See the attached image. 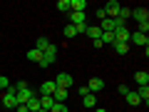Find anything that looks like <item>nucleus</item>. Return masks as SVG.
<instances>
[{"mask_svg": "<svg viewBox=\"0 0 149 112\" xmlns=\"http://www.w3.org/2000/svg\"><path fill=\"white\" fill-rule=\"evenodd\" d=\"M137 95H139V100H142L144 105H147V102H149V87H139V90H137Z\"/></svg>", "mask_w": 149, "mask_h": 112, "instance_id": "5701e85b", "label": "nucleus"}, {"mask_svg": "<svg viewBox=\"0 0 149 112\" xmlns=\"http://www.w3.org/2000/svg\"><path fill=\"white\" fill-rule=\"evenodd\" d=\"M17 112H27V107H25V105H20V107H17Z\"/></svg>", "mask_w": 149, "mask_h": 112, "instance_id": "2f4dec72", "label": "nucleus"}, {"mask_svg": "<svg viewBox=\"0 0 149 112\" xmlns=\"http://www.w3.org/2000/svg\"><path fill=\"white\" fill-rule=\"evenodd\" d=\"M70 25H74V27L87 25V15L85 13H70Z\"/></svg>", "mask_w": 149, "mask_h": 112, "instance_id": "6e6552de", "label": "nucleus"}, {"mask_svg": "<svg viewBox=\"0 0 149 112\" xmlns=\"http://www.w3.org/2000/svg\"><path fill=\"white\" fill-rule=\"evenodd\" d=\"M57 10H70V0H57Z\"/></svg>", "mask_w": 149, "mask_h": 112, "instance_id": "cd10ccee", "label": "nucleus"}, {"mask_svg": "<svg viewBox=\"0 0 149 112\" xmlns=\"http://www.w3.org/2000/svg\"><path fill=\"white\" fill-rule=\"evenodd\" d=\"M129 37H132V32H129L127 27H119V30H114V43H124V45H129Z\"/></svg>", "mask_w": 149, "mask_h": 112, "instance_id": "423d86ee", "label": "nucleus"}, {"mask_svg": "<svg viewBox=\"0 0 149 112\" xmlns=\"http://www.w3.org/2000/svg\"><path fill=\"white\" fill-rule=\"evenodd\" d=\"M87 90L90 92H102L104 90V80H102V77H92V80L87 82Z\"/></svg>", "mask_w": 149, "mask_h": 112, "instance_id": "1a4fd4ad", "label": "nucleus"}, {"mask_svg": "<svg viewBox=\"0 0 149 112\" xmlns=\"http://www.w3.org/2000/svg\"><path fill=\"white\" fill-rule=\"evenodd\" d=\"M15 95H17L15 87H8V90H5V95H3V105H5V110H10V107H15V110H17V100H15Z\"/></svg>", "mask_w": 149, "mask_h": 112, "instance_id": "f257e3e1", "label": "nucleus"}, {"mask_svg": "<svg viewBox=\"0 0 149 112\" xmlns=\"http://www.w3.org/2000/svg\"><path fill=\"white\" fill-rule=\"evenodd\" d=\"M129 40H132V43H134V45H139V48H144V50H147V48H149V37H147V35H144V32H139V30H137V32H134V35H132V37H129Z\"/></svg>", "mask_w": 149, "mask_h": 112, "instance_id": "0eeeda50", "label": "nucleus"}, {"mask_svg": "<svg viewBox=\"0 0 149 112\" xmlns=\"http://www.w3.org/2000/svg\"><path fill=\"white\" fill-rule=\"evenodd\" d=\"M132 18L139 22V25H142V22H149V10H147V8H134V10H132Z\"/></svg>", "mask_w": 149, "mask_h": 112, "instance_id": "39448f33", "label": "nucleus"}, {"mask_svg": "<svg viewBox=\"0 0 149 112\" xmlns=\"http://www.w3.org/2000/svg\"><path fill=\"white\" fill-rule=\"evenodd\" d=\"M55 105V100H52V95H42L40 97V107H42V110H47L50 112V107Z\"/></svg>", "mask_w": 149, "mask_h": 112, "instance_id": "f3484780", "label": "nucleus"}, {"mask_svg": "<svg viewBox=\"0 0 149 112\" xmlns=\"http://www.w3.org/2000/svg\"><path fill=\"white\" fill-rule=\"evenodd\" d=\"M30 97H32V90H30V87H25V90H17V95H15L17 107H20V105H25V102L30 100Z\"/></svg>", "mask_w": 149, "mask_h": 112, "instance_id": "9d476101", "label": "nucleus"}, {"mask_svg": "<svg viewBox=\"0 0 149 112\" xmlns=\"http://www.w3.org/2000/svg\"><path fill=\"white\" fill-rule=\"evenodd\" d=\"M50 112H67V107H65V102H55V105L50 107Z\"/></svg>", "mask_w": 149, "mask_h": 112, "instance_id": "a878e982", "label": "nucleus"}, {"mask_svg": "<svg viewBox=\"0 0 149 112\" xmlns=\"http://www.w3.org/2000/svg\"><path fill=\"white\" fill-rule=\"evenodd\" d=\"M112 48L117 50V55H127V50H129V45H124V43H114Z\"/></svg>", "mask_w": 149, "mask_h": 112, "instance_id": "b1692460", "label": "nucleus"}, {"mask_svg": "<svg viewBox=\"0 0 149 112\" xmlns=\"http://www.w3.org/2000/svg\"><path fill=\"white\" fill-rule=\"evenodd\" d=\"M27 60H30V62H37V65H40V62H42V52H40L37 48H32L30 52H27Z\"/></svg>", "mask_w": 149, "mask_h": 112, "instance_id": "2eb2a0df", "label": "nucleus"}, {"mask_svg": "<svg viewBox=\"0 0 149 112\" xmlns=\"http://www.w3.org/2000/svg\"><path fill=\"white\" fill-rule=\"evenodd\" d=\"M95 112H107V110H102V107H97V110H95Z\"/></svg>", "mask_w": 149, "mask_h": 112, "instance_id": "473e14b6", "label": "nucleus"}, {"mask_svg": "<svg viewBox=\"0 0 149 112\" xmlns=\"http://www.w3.org/2000/svg\"><path fill=\"white\" fill-rule=\"evenodd\" d=\"M35 48L40 50V52H45V50L50 48V40H47V37H37V45H35Z\"/></svg>", "mask_w": 149, "mask_h": 112, "instance_id": "aec40b11", "label": "nucleus"}, {"mask_svg": "<svg viewBox=\"0 0 149 112\" xmlns=\"http://www.w3.org/2000/svg\"><path fill=\"white\" fill-rule=\"evenodd\" d=\"M74 35H77V27H74V25H67V27H65V37H74Z\"/></svg>", "mask_w": 149, "mask_h": 112, "instance_id": "bb28decb", "label": "nucleus"}, {"mask_svg": "<svg viewBox=\"0 0 149 112\" xmlns=\"http://www.w3.org/2000/svg\"><path fill=\"white\" fill-rule=\"evenodd\" d=\"M119 8H122V5H119L117 0H109V3L104 5V15L109 18V20H114V18H117V13H119Z\"/></svg>", "mask_w": 149, "mask_h": 112, "instance_id": "20e7f679", "label": "nucleus"}, {"mask_svg": "<svg viewBox=\"0 0 149 112\" xmlns=\"http://www.w3.org/2000/svg\"><path fill=\"white\" fill-rule=\"evenodd\" d=\"M139 32H144V35H147V32H149V22H142V25H139Z\"/></svg>", "mask_w": 149, "mask_h": 112, "instance_id": "c756f323", "label": "nucleus"}, {"mask_svg": "<svg viewBox=\"0 0 149 112\" xmlns=\"http://www.w3.org/2000/svg\"><path fill=\"white\" fill-rule=\"evenodd\" d=\"M134 80H137L139 87H147V85H149V75H147V72H137V75H134Z\"/></svg>", "mask_w": 149, "mask_h": 112, "instance_id": "a211bd4d", "label": "nucleus"}, {"mask_svg": "<svg viewBox=\"0 0 149 112\" xmlns=\"http://www.w3.org/2000/svg\"><path fill=\"white\" fill-rule=\"evenodd\" d=\"M127 92H129V87H127V85H119V95L124 97V95H127Z\"/></svg>", "mask_w": 149, "mask_h": 112, "instance_id": "7c9ffc66", "label": "nucleus"}, {"mask_svg": "<svg viewBox=\"0 0 149 112\" xmlns=\"http://www.w3.org/2000/svg\"><path fill=\"white\" fill-rule=\"evenodd\" d=\"M52 100H55V102H65V100H67V90H65V87H55Z\"/></svg>", "mask_w": 149, "mask_h": 112, "instance_id": "4468645a", "label": "nucleus"}, {"mask_svg": "<svg viewBox=\"0 0 149 112\" xmlns=\"http://www.w3.org/2000/svg\"><path fill=\"white\" fill-rule=\"evenodd\" d=\"M25 107H27V112H37V110H40V97H37V95H32L30 100L25 102Z\"/></svg>", "mask_w": 149, "mask_h": 112, "instance_id": "f8f14e48", "label": "nucleus"}, {"mask_svg": "<svg viewBox=\"0 0 149 112\" xmlns=\"http://www.w3.org/2000/svg\"><path fill=\"white\" fill-rule=\"evenodd\" d=\"M10 87V82H8V77L5 75H0V90H8Z\"/></svg>", "mask_w": 149, "mask_h": 112, "instance_id": "c85d7f7f", "label": "nucleus"}, {"mask_svg": "<svg viewBox=\"0 0 149 112\" xmlns=\"http://www.w3.org/2000/svg\"><path fill=\"white\" fill-rule=\"evenodd\" d=\"M82 100H85V107H95V105H97V100H95V95H92V92H87Z\"/></svg>", "mask_w": 149, "mask_h": 112, "instance_id": "393cba45", "label": "nucleus"}, {"mask_svg": "<svg viewBox=\"0 0 149 112\" xmlns=\"http://www.w3.org/2000/svg\"><path fill=\"white\" fill-rule=\"evenodd\" d=\"M52 82H55V85H57V87H65V90H70L74 80H72V75H67V72H60L57 77H55V80H52Z\"/></svg>", "mask_w": 149, "mask_h": 112, "instance_id": "7ed1b4c3", "label": "nucleus"}, {"mask_svg": "<svg viewBox=\"0 0 149 112\" xmlns=\"http://www.w3.org/2000/svg\"><path fill=\"white\" fill-rule=\"evenodd\" d=\"M117 18H119V20H122V22H127V18H132V10H129V8H119Z\"/></svg>", "mask_w": 149, "mask_h": 112, "instance_id": "4be33fe9", "label": "nucleus"}, {"mask_svg": "<svg viewBox=\"0 0 149 112\" xmlns=\"http://www.w3.org/2000/svg\"><path fill=\"white\" fill-rule=\"evenodd\" d=\"M87 3L85 0H70V13H85Z\"/></svg>", "mask_w": 149, "mask_h": 112, "instance_id": "9b49d317", "label": "nucleus"}, {"mask_svg": "<svg viewBox=\"0 0 149 112\" xmlns=\"http://www.w3.org/2000/svg\"><path fill=\"white\" fill-rule=\"evenodd\" d=\"M124 100H127V105H132V107H137L139 102H142V100H139V95H137V92H132V90L124 95Z\"/></svg>", "mask_w": 149, "mask_h": 112, "instance_id": "dca6fc26", "label": "nucleus"}, {"mask_svg": "<svg viewBox=\"0 0 149 112\" xmlns=\"http://www.w3.org/2000/svg\"><path fill=\"white\" fill-rule=\"evenodd\" d=\"M55 87H57V85H55L52 80H45V82H42V87H40V95H52Z\"/></svg>", "mask_w": 149, "mask_h": 112, "instance_id": "ddd939ff", "label": "nucleus"}, {"mask_svg": "<svg viewBox=\"0 0 149 112\" xmlns=\"http://www.w3.org/2000/svg\"><path fill=\"white\" fill-rule=\"evenodd\" d=\"M55 60H57V48H55V45H50V48L42 52V62H40V67H47V65H52Z\"/></svg>", "mask_w": 149, "mask_h": 112, "instance_id": "f03ea898", "label": "nucleus"}, {"mask_svg": "<svg viewBox=\"0 0 149 112\" xmlns=\"http://www.w3.org/2000/svg\"><path fill=\"white\" fill-rule=\"evenodd\" d=\"M37 112H47V110H42V107H40V110H37Z\"/></svg>", "mask_w": 149, "mask_h": 112, "instance_id": "72a5a7b5", "label": "nucleus"}, {"mask_svg": "<svg viewBox=\"0 0 149 112\" xmlns=\"http://www.w3.org/2000/svg\"><path fill=\"white\" fill-rule=\"evenodd\" d=\"M85 35H90V37H92V43H95V40H100V37H102V30H100V27H87Z\"/></svg>", "mask_w": 149, "mask_h": 112, "instance_id": "6ab92c4d", "label": "nucleus"}, {"mask_svg": "<svg viewBox=\"0 0 149 112\" xmlns=\"http://www.w3.org/2000/svg\"><path fill=\"white\" fill-rule=\"evenodd\" d=\"M102 45H114V32H102Z\"/></svg>", "mask_w": 149, "mask_h": 112, "instance_id": "412c9836", "label": "nucleus"}]
</instances>
